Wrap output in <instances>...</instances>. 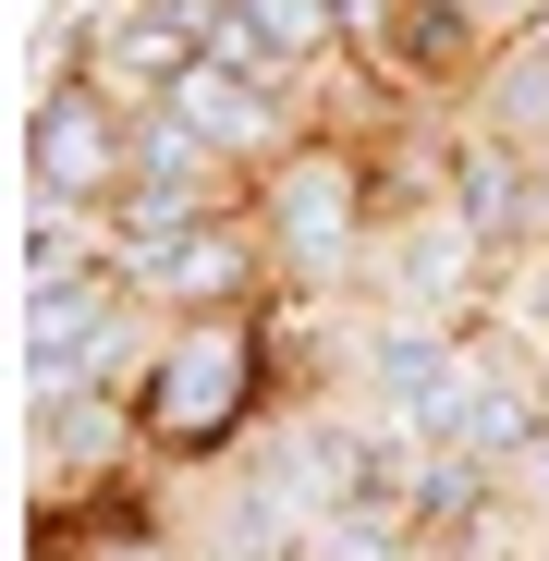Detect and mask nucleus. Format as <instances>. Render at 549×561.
Instances as JSON below:
<instances>
[{"label": "nucleus", "instance_id": "nucleus-4", "mask_svg": "<svg viewBox=\"0 0 549 561\" xmlns=\"http://www.w3.org/2000/svg\"><path fill=\"white\" fill-rule=\"evenodd\" d=\"M123 280L159 306V318H256L282 294V256L256 232V196L232 220H196V232H159V244H123Z\"/></svg>", "mask_w": 549, "mask_h": 561}, {"label": "nucleus", "instance_id": "nucleus-5", "mask_svg": "<svg viewBox=\"0 0 549 561\" xmlns=\"http://www.w3.org/2000/svg\"><path fill=\"white\" fill-rule=\"evenodd\" d=\"M354 61L391 85V111H451V99H477L501 37L465 0H354Z\"/></svg>", "mask_w": 549, "mask_h": 561}, {"label": "nucleus", "instance_id": "nucleus-8", "mask_svg": "<svg viewBox=\"0 0 549 561\" xmlns=\"http://www.w3.org/2000/svg\"><path fill=\"white\" fill-rule=\"evenodd\" d=\"M477 123H501L513 147H549V25L537 37H513L489 73H477V99H465Z\"/></svg>", "mask_w": 549, "mask_h": 561}, {"label": "nucleus", "instance_id": "nucleus-10", "mask_svg": "<svg viewBox=\"0 0 549 561\" xmlns=\"http://www.w3.org/2000/svg\"><path fill=\"white\" fill-rule=\"evenodd\" d=\"M61 561H183L159 525H135V537H99V549H61Z\"/></svg>", "mask_w": 549, "mask_h": 561}, {"label": "nucleus", "instance_id": "nucleus-2", "mask_svg": "<svg viewBox=\"0 0 549 561\" xmlns=\"http://www.w3.org/2000/svg\"><path fill=\"white\" fill-rule=\"evenodd\" d=\"M379 208H391V159L366 135L306 123L282 159L256 171V232H268V256H282V294H354Z\"/></svg>", "mask_w": 549, "mask_h": 561}, {"label": "nucleus", "instance_id": "nucleus-7", "mask_svg": "<svg viewBox=\"0 0 549 561\" xmlns=\"http://www.w3.org/2000/svg\"><path fill=\"white\" fill-rule=\"evenodd\" d=\"M342 49H354V13H342V0H232V25H220V61L282 73V85H318Z\"/></svg>", "mask_w": 549, "mask_h": 561}, {"label": "nucleus", "instance_id": "nucleus-3", "mask_svg": "<svg viewBox=\"0 0 549 561\" xmlns=\"http://www.w3.org/2000/svg\"><path fill=\"white\" fill-rule=\"evenodd\" d=\"M135 147H147V111L135 99H111V85L73 73V61L37 73V99H25V196L111 220V196L135 183Z\"/></svg>", "mask_w": 549, "mask_h": 561}, {"label": "nucleus", "instance_id": "nucleus-6", "mask_svg": "<svg viewBox=\"0 0 549 561\" xmlns=\"http://www.w3.org/2000/svg\"><path fill=\"white\" fill-rule=\"evenodd\" d=\"M183 135H196V147H220L244 183L268 171V159H282L318 111H306V85H282V73H244V61H196V73H183L171 85V99H159Z\"/></svg>", "mask_w": 549, "mask_h": 561}, {"label": "nucleus", "instance_id": "nucleus-1", "mask_svg": "<svg viewBox=\"0 0 549 561\" xmlns=\"http://www.w3.org/2000/svg\"><path fill=\"white\" fill-rule=\"evenodd\" d=\"M282 403V354H268V306L256 318H171L147 379H135V415H147V451L159 463H220L268 427Z\"/></svg>", "mask_w": 549, "mask_h": 561}, {"label": "nucleus", "instance_id": "nucleus-9", "mask_svg": "<svg viewBox=\"0 0 549 561\" xmlns=\"http://www.w3.org/2000/svg\"><path fill=\"white\" fill-rule=\"evenodd\" d=\"M489 318H501V330H525V342L549 354V232H537V244H513V256L489 268Z\"/></svg>", "mask_w": 549, "mask_h": 561}]
</instances>
